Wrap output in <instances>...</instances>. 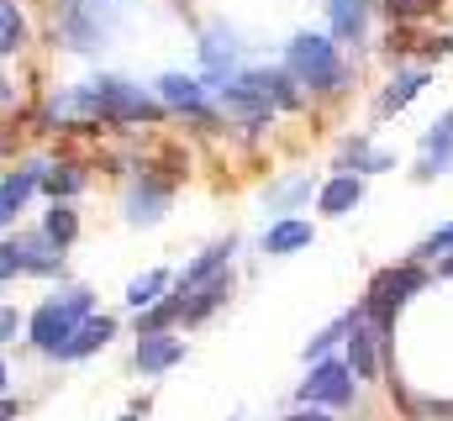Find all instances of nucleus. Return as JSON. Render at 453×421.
Instances as JSON below:
<instances>
[{
  "mask_svg": "<svg viewBox=\"0 0 453 421\" xmlns=\"http://www.w3.org/2000/svg\"><path fill=\"white\" fill-rule=\"evenodd\" d=\"M42 237L64 253L74 237H80V216H74V206L69 201H53V210H48V221H42Z\"/></svg>",
  "mask_w": 453,
  "mask_h": 421,
  "instance_id": "obj_16",
  "label": "nucleus"
},
{
  "mask_svg": "<svg viewBox=\"0 0 453 421\" xmlns=\"http://www.w3.org/2000/svg\"><path fill=\"white\" fill-rule=\"evenodd\" d=\"M301 401H306V406H348V401H353V369L322 358V364L311 369V379L301 385Z\"/></svg>",
  "mask_w": 453,
  "mask_h": 421,
  "instance_id": "obj_5",
  "label": "nucleus"
},
{
  "mask_svg": "<svg viewBox=\"0 0 453 421\" xmlns=\"http://www.w3.org/2000/svg\"><path fill=\"white\" fill-rule=\"evenodd\" d=\"M385 11H390L395 21H406V16H422V11H433V0H385Z\"/></svg>",
  "mask_w": 453,
  "mask_h": 421,
  "instance_id": "obj_31",
  "label": "nucleus"
},
{
  "mask_svg": "<svg viewBox=\"0 0 453 421\" xmlns=\"http://www.w3.org/2000/svg\"><path fill=\"white\" fill-rule=\"evenodd\" d=\"M21 417V406H16V401H5V395H0V421H16Z\"/></svg>",
  "mask_w": 453,
  "mask_h": 421,
  "instance_id": "obj_34",
  "label": "nucleus"
},
{
  "mask_svg": "<svg viewBox=\"0 0 453 421\" xmlns=\"http://www.w3.org/2000/svg\"><path fill=\"white\" fill-rule=\"evenodd\" d=\"M226 295H232V279H226V274H217L211 285H201V295H196V301H185V321H201L206 311H217Z\"/></svg>",
  "mask_w": 453,
  "mask_h": 421,
  "instance_id": "obj_21",
  "label": "nucleus"
},
{
  "mask_svg": "<svg viewBox=\"0 0 453 421\" xmlns=\"http://www.w3.org/2000/svg\"><path fill=\"white\" fill-rule=\"evenodd\" d=\"M306 195H311V180H290V185H280V190L269 195V206H274V210H290L296 201H306Z\"/></svg>",
  "mask_w": 453,
  "mask_h": 421,
  "instance_id": "obj_26",
  "label": "nucleus"
},
{
  "mask_svg": "<svg viewBox=\"0 0 453 421\" xmlns=\"http://www.w3.org/2000/svg\"><path fill=\"white\" fill-rule=\"evenodd\" d=\"M201 58H206V74H211V80H237V74H232V69H237V42H232V32H211V37H206V42H201ZM222 85H217V90H222Z\"/></svg>",
  "mask_w": 453,
  "mask_h": 421,
  "instance_id": "obj_11",
  "label": "nucleus"
},
{
  "mask_svg": "<svg viewBox=\"0 0 453 421\" xmlns=\"http://www.w3.org/2000/svg\"><path fill=\"white\" fill-rule=\"evenodd\" d=\"M449 48H453L449 37H433V42H427V58H443V53H449Z\"/></svg>",
  "mask_w": 453,
  "mask_h": 421,
  "instance_id": "obj_33",
  "label": "nucleus"
},
{
  "mask_svg": "<svg viewBox=\"0 0 453 421\" xmlns=\"http://www.w3.org/2000/svg\"><path fill=\"white\" fill-rule=\"evenodd\" d=\"M348 326H353V316H342L338 326H327V332H322V337H311V342H306V358H322V353H327V348H333V342H338L342 332H348Z\"/></svg>",
  "mask_w": 453,
  "mask_h": 421,
  "instance_id": "obj_27",
  "label": "nucleus"
},
{
  "mask_svg": "<svg viewBox=\"0 0 453 421\" xmlns=\"http://www.w3.org/2000/svg\"><path fill=\"white\" fill-rule=\"evenodd\" d=\"M58 258H64V253H58L48 237H37V242H27V248H21V264H27V269H42V274H48V269H58Z\"/></svg>",
  "mask_w": 453,
  "mask_h": 421,
  "instance_id": "obj_24",
  "label": "nucleus"
},
{
  "mask_svg": "<svg viewBox=\"0 0 453 421\" xmlns=\"http://www.w3.org/2000/svg\"><path fill=\"white\" fill-rule=\"evenodd\" d=\"M443 274H453V258H449V264H443Z\"/></svg>",
  "mask_w": 453,
  "mask_h": 421,
  "instance_id": "obj_38",
  "label": "nucleus"
},
{
  "mask_svg": "<svg viewBox=\"0 0 453 421\" xmlns=\"http://www.w3.org/2000/svg\"><path fill=\"white\" fill-rule=\"evenodd\" d=\"M327 11H333V32L338 37H364V0H327Z\"/></svg>",
  "mask_w": 453,
  "mask_h": 421,
  "instance_id": "obj_20",
  "label": "nucleus"
},
{
  "mask_svg": "<svg viewBox=\"0 0 453 421\" xmlns=\"http://www.w3.org/2000/svg\"><path fill=\"white\" fill-rule=\"evenodd\" d=\"M306 242H311V221H274V226L264 232V253H274V258L301 253Z\"/></svg>",
  "mask_w": 453,
  "mask_h": 421,
  "instance_id": "obj_14",
  "label": "nucleus"
},
{
  "mask_svg": "<svg viewBox=\"0 0 453 421\" xmlns=\"http://www.w3.org/2000/svg\"><path fill=\"white\" fill-rule=\"evenodd\" d=\"M90 316V290H69V295H58V301H42L32 321H27V332H32V348H42V353H53L58 342H69L74 337V326Z\"/></svg>",
  "mask_w": 453,
  "mask_h": 421,
  "instance_id": "obj_3",
  "label": "nucleus"
},
{
  "mask_svg": "<svg viewBox=\"0 0 453 421\" xmlns=\"http://www.w3.org/2000/svg\"><path fill=\"white\" fill-rule=\"evenodd\" d=\"M16 326H21V316L11 311V306H0V342H11V337H16Z\"/></svg>",
  "mask_w": 453,
  "mask_h": 421,
  "instance_id": "obj_32",
  "label": "nucleus"
},
{
  "mask_svg": "<svg viewBox=\"0 0 453 421\" xmlns=\"http://www.w3.org/2000/svg\"><path fill=\"white\" fill-rule=\"evenodd\" d=\"M27 264H21V242H0V285L11 279V274H21Z\"/></svg>",
  "mask_w": 453,
  "mask_h": 421,
  "instance_id": "obj_29",
  "label": "nucleus"
},
{
  "mask_svg": "<svg viewBox=\"0 0 453 421\" xmlns=\"http://www.w3.org/2000/svg\"><path fill=\"white\" fill-rule=\"evenodd\" d=\"M290 421H327L322 411H301V417H290Z\"/></svg>",
  "mask_w": 453,
  "mask_h": 421,
  "instance_id": "obj_35",
  "label": "nucleus"
},
{
  "mask_svg": "<svg viewBox=\"0 0 453 421\" xmlns=\"http://www.w3.org/2000/svg\"><path fill=\"white\" fill-rule=\"evenodd\" d=\"M21 42H27V21H21V11H16L11 0H0V58L16 53Z\"/></svg>",
  "mask_w": 453,
  "mask_h": 421,
  "instance_id": "obj_23",
  "label": "nucleus"
},
{
  "mask_svg": "<svg viewBox=\"0 0 453 421\" xmlns=\"http://www.w3.org/2000/svg\"><path fill=\"white\" fill-rule=\"evenodd\" d=\"M364 201V180L358 174H338L322 185V216H348V210Z\"/></svg>",
  "mask_w": 453,
  "mask_h": 421,
  "instance_id": "obj_13",
  "label": "nucleus"
},
{
  "mask_svg": "<svg viewBox=\"0 0 453 421\" xmlns=\"http://www.w3.org/2000/svg\"><path fill=\"white\" fill-rule=\"evenodd\" d=\"M0 390H5V364H0Z\"/></svg>",
  "mask_w": 453,
  "mask_h": 421,
  "instance_id": "obj_36",
  "label": "nucleus"
},
{
  "mask_svg": "<svg viewBox=\"0 0 453 421\" xmlns=\"http://www.w3.org/2000/svg\"><path fill=\"white\" fill-rule=\"evenodd\" d=\"M232 253H237V242H232V237H226V242H217V248H206V253H201V258L180 274V301H190L201 285H211V279L226 269V258H232Z\"/></svg>",
  "mask_w": 453,
  "mask_h": 421,
  "instance_id": "obj_9",
  "label": "nucleus"
},
{
  "mask_svg": "<svg viewBox=\"0 0 453 421\" xmlns=\"http://www.w3.org/2000/svg\"><path fill=\"white\" fill-rule=\"evenodd\" d=\"M374 332L364 326V316H353V337H348V369L353 379H374Z\"/></svg>",
  "mask_w": 453,
  "mask_h": 421,
  "instance_id": "obj_15",
  "label": "nucleus"
},
{
  "mask_svg": "<svg viewBox=\"0 0 453 421\" xmlns=\"http://www.w3.org/2000/svg\"><path fill=\"white\" fill-rule=\"evenodd\" d=\"M264 85H269V101L280 105V111H296L301 105V90H290V74H269L264 69Z\"/></svg>",
  "mask_w": 453,
  "mask_h": 421,
  "instance_id": "obj_25",
  "label": "nucleus"
},
{
  "mask_svg": "<svg viewBox=\"0 0 453 421\" xmlns=\"http://www.w3.org/2000/svg\"><path fill=\"white\" fill-rule=\"evenodd\" d=\"M422 253H427V258H438V253H453V221H449V226H438V232L422 242Z\"/></svg>",
  "mask_w": 453,
  "mask_h": 421,
  "instance_id": "obj_30",
  "label": "nucleus"
},
{
  "mask_svg": "<svg viewBox=\"0 0 453 421\" xmlns=\"http://www.w3.org/2000/svg\"><path fill=\"white\" fill-rule=\"evenodd\" d=\"M348 164H353V169H358V164H364V169H390V158H385V153H369V142H364V137L348 148Z\"/></svg>",
  "mask_w": 453,
  "mask_h": 421,
  "instance_id": "obj_28",
  "label": "nucleus"
},
{
  "mask_svg": "<svg viewBox=\"0 0 453 421\" xmlns=\"http://www.w3.org/2000/svg\"><path fill=\"white\" fill-rule=\"evenodd\" d=\"M74 105L96 111L101 121H158V105L148 101L137 85H127V80H90L74 96Z\"/></svg>",
  "mask_w": 453,
  "mask_h": 421,
  "instance_id": "obj_2",
  "label": "nucleus"
},
{
  "mask_svg": "<svg viewBox=\"0 0 453 421\" xmlns=\"http://www.w3.org/2000/svg\"><path fill=\"white\" fill-rule=\"evenodd\" d=\"M185 358V342L174 332H137V369L142 374H164Z\"/></svg>",
  "mask_w": 453,
  "mask_h": 421,
  "instance_id": "obj_6",
  "label": "nucleus"
},
{
  "mask_svg": "<svg viewBox=\"0 0 453 421\" xmlns=\"http://www.w3.org/2000/svg\"><path fill=\"white\" fill-rule=\"evenodd\" d=\"M42 169H48V164H32V169H16V174H5V180H0V232L21 216L27 195L42 185Z\"/></svg>",
  "mask_w": 453,
  "mask_h": 421,
  "instance_id": "obj_8",
  "label": "nucleus"
},
{
  "mask_svg": "<svg viewBox=\"0 0 453 421\" xmlns=\"http://www.w3.org/2000/svg\"><path fill=\"white\" fill-rule=\"evenodd\" d=\"M164 201H169V185H164V180H142V185H137V190H132V201H127V206H132V221H158V216H164Z\"/></svg>",
  "mask_w": 453,
  "mask_h": 421,
  "instance_id": "obj_17",
  "label": "nucleus"
},
{
  "mask_svg": "<svg viewBox=\"0 0 453 421\" xmlns=\"http://www.w3.org/2000/svg\"><path fill=\"white\" fill-rule=\"evenodd\" d=\"M158 96L174 105V111L206 116V90H201V80H190V74H164V80H158Z\"/></svg>",
  "mask_w": 453,
  "mask_h": 421,
  "instance_id": "obj_10",
  "label": "nucleus"
},
{
  "mask_svg": "<svg viewBox=\"0 0 453 421\" xmlns=\"http://www.w3.org/2000/svg\"><path fill=\"white\" fill-rule=\"evenodd\" d=\"M422 290V269L417 264H401V269H385L374 285H369V321H374V337L385 342V332H390V321H395V311L411 301Z\"/></svg>",
  "mask_w": 453,
  "mask_h": 421,
  "instance_id": "obj_4",
  "label": "nucleus"
},
{
  "mask_svg": "<svg viewBox=\"0 0 453 421\" xmlns=\"http://www.w3.org/2000/svg\"><path fill=\"white\" fill-rule=\"evenodd\" d=\"M121 421H137V411H127V417H121Z\"/></svg>",
  "mask_w": 453,
  "mask_h": 421,
  "instance_id": "obj_37",
  "label": "nucleus"
},
{
  "mask_svg": "<svg viewBox=\"0 0 453 421\" xmlns=\"http://www.w3.org/2000/svg\"><path fill=\"white\" fill-rule=\"evenodd\" d=\"M285 64H290V80H301V85H311V90H342V58L322 32L290 37Z\"/></svg>",
  "mask_w": 453,
  "mask_h": 421,
  "instance_id": "obj_1",
  "label": "nucleus"
},
{
  "mask_svg": "<svg viewBox=\"0 0 453 421\" xmlns=\"http://www.w3.org/2000/svg\"><path fill=\"white\" fill-rule=\"evenodd\" d=\"M453 169V111L443 121H433V132H427V158H422V174L433 180V174H449Z\"/></svg>",
  "mask_w": 453,
  "mask_h": 421,
  "instance_id": "obj_12",
  "label": "nucleus"
},
{
  "mask_svg": "<svg viewBox=\"0 0 453 421\" xmlns=\"http://www.w3.org/2000/svg\"><path fill=\"white\" fill-rule=\"evenodd\" d=\"M42 185H48V195H53V201H69V195H80L85 174H80L74 164H58V169H42Z\"/></svg>",
  "mask_w": 453,
  "mask_h": 421,
  "instance_id": "obj_22",
  "label": "nucleus"
},
{
  "mask_svg": "<svg viewBox=\"0 0 453 421\" xmlns=\"http://www.w3.org/2000/svg\"><path fill=\"white\" fill-rule=\"evenodd\" d=\"M164 285H169V274H164V269H148L142 279H132V285H127V306H132V311H148V306H158Z\"/></svg>",
  "mask_w": 453,
  "mask_h": 421,
  "instance_id": "obj_19",
  "label": "nucleus"
},
{
  "mask_svg": "<svg viewBox=\"0 0 453 421\" xmlns=\"http://www.w3.org/2000/svg\"><path fill=\"white\" fill-rule=\"evenodd\" d=\"M111 337H116V321H111V316H85V321L74 326V337L53 348V358H90V353H96V348H106Z\"/></svg>",
  "mask_w": 453,
  "mask_h": 421,
  "instance_id": "obj_7",
  "label": "nucleus"
},
{
  "mask_svg": "<svg viewBox=\"0 0 453 421\" xmlns=\"http://www.w3.org/2000/svg\"><path fill=\"white\" fill-rule=\"evenodd\" d=\"M427 90V69H411V74H395L390 80V90H385V101H380V111H406V105L417 101Z\"/></svg>",
  "mask_w": 453,
  "mask_h": 421,
  "instance_id": "obj_18",
  "label": "nucleus"
}]
</instances>
